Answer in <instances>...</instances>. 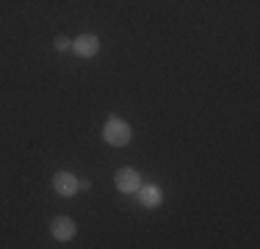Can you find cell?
I'll use <instances>...</instances> for the list:
<instances>
[{"instance_id":"obj_1","label":"cell","mask_w":260,"mask_h":249,"mask_svg":"<svg viewBox=\"0 0 260 249\" xmlns=\"http://www.w3.org/2000/svg\"><path fill=\"white\" fill-rule=\"evenodd\" d=\"M103 139L108 141L111 147H127L130 139H133V130H130V124L125 119L111 116V119L105 122V128H103Z\"/></svg>"},{"instance_id":"obj_2","label":"cell","mask_w":260,"mask_h":249,"mask_svg":"<svg viewBox=\"0 0 260 249\" xmlns=\"http://www.w3.org/2000/svg\"><path fill=\"white\" fill-rule=\"evenodd\" d=\"M114 183L122 194H136V189L141 185V174L136 172L133 166H125V169H119L114 174Z\"/></svg>"},{"instance_id":"obj_3","label":"cell","mask_w":260,"mask_h":249,"mask_svg":"<svg viewBox=\"0 0 260 249\" xmlns=\"http://www.w3.org/2000/svg\"><path fill=\"white\" fill-rule=\"evenodd\" d=\"M72 53L80 55V58H91V55L100 53V39H97V36H91V34L78 36V39L72 42Z\"/></svg>"},{"instance_id":"obj_4","label":"cell","mask_w":260,"mask_h":249,"mask_svg":"<svg viewBox=\"0 0 260 249\" xmlns=\"http://www.w3.org/2000/svg\"><path fill=\"white\" fill-rule=\"evenodd\" d=\"M136 197H139V202L144 205V208H160V202H164V191L152 183H141L139 189H136Z\"/></svg>"},{"instance_id":"obj_5","label":"cell","mask_w":260,"mask_h":249,"mask_svg":"<svg viewBox=\"0 0 260 249\" xmlns=\"http://www.w3.org/2000/svg\"><path fill=\"white\" fill-rule=\"evenodd\" d=\"M50 233H53V238H58V241H72L75 238V222H72L70 216H55L50 222Z\"/></svg>"},{"instance_id":"obj_6","label":"cell","mask_w":260,"mask_h":249,"mask_svg":"<svg viewBox=\"0 0 260 249\" xmlns=\"http://www.w3.org/2000/svg\"><path fill=\"white\" fill-rule=\"evenodd\" d=\"M53 189L58 191L61 197H75L78 194V177L72 172H58L53 177Z\"/></svg>"},{"instance_id":"obj_7","label":"cell","mask_w":260,"mask_h":249,"mask_svg":"<svg viewBox=\"0 0 260 249\" xmlns=\"http://www.w3.org/2000/svg\"><path fill=\"white\" fill-rule=\"evenodd\" d=\"M55 50H58V53H67V50H72V42L67 39V36H58V39H55Z\"/></svg>"}]
</instances>
